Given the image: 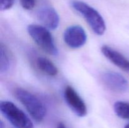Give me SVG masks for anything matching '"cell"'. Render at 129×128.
<instances>
[{"label": "cell", "instance_id": "5b68a950", "mask_svg": "<svg viewBox=\"0 0 129 128\" xmlns=\"http://www.w3.org/2000/svg\"><path fill=\"white\" fill-rule=\"evenodd\" d=\"M103 84L112 91L117 93H123L128 89V82L127 79L118 73L115 72H106L102 75Z\"/></svg>", "mask_w": 129, "mask_h": 128}, {"label": "cell", "instance_id": "8992f818", "mask_svg": "<svg viewBox=\"0 0 129 128\" xmlns=\"http://www.w3.org/2000/svg\"><path fill=\"white\" fill-rule=\"evenodd\" d=\"M64 40L66 45L71 48H79L86 43V33L81 26H71L64 31Z\"/></svg>", "mask_w": 129, "mask_h": 128}, {"label": "cell", "instance_id": "30bf717a", "mask_svg": "<svg viewBox=\"0 0 129 128\" xmlns=\"http://www.w3.org/2000/svg\"><path fill=\"white\" fill-rule=\"evenodd\" d=\"M13 61L12 54L7 46L1 43L0 46V72L6 73L11 69Z\"/></svg>", "mask_w": 129, "mask_h": 128}, {"label": "cell", "instance_id": "4fadbf2b", "mask_svg": "<svg viewBox=\"0 0 129 128\" xmlns=\"http://www.w3.org/2000/svg\"><path fill=\"white\" fill-rule=\"evenodd\" d=\"M21 5L25 10H31L35 6V0H20Z\"/></svg>", "mask_w": 129, "mask_h": 128}, {"label": "cell", "instance_id": "7c38bea8", "mask_svg": "<svg viewBox=\"0 0 129 128\" xmlns=\"http://www.w3.org/2000/svg\"><path fill=\"white\" fill-rule=\"evenodd\" d=\"M114 110L119 117L129 120V103L123 101H117L115 103Z\"/></svg>", "mask_w": 129, "mask_h": 128}, {"label": "cell", "instance_id": "277c9868", "mask_svg": "<svg viewBox=\"0 0 129 128\" xmlns=\"http://www.w3.org/2000/svg\"><path fill=\"white\" fill-rule=\"evenodd\" d=\"M0 110L3 115L16 128H34L30 118L15 104L10 101H1Z\"/></svg>", "mask_w": 129, "mask_h": 128}, {"label": "cell", "instance_id": "ba28073f", "mask_svg": "<svg viewBox=\"0 0 129 128\" xmlns=\"http://www.w3.org/2000/svg\"><path fill=\"white\" fill-rule=\"evenodd\" d=\"M38 19L49 30H55L59 25V16L51 6H46L39 9L37 13Z\"/></svg>", "mask_w": 129, "mask_h": 128}, {"label": "cell", "instance_id": "52a82bcc", "mask_svg": "<svg viewBox=\"0 0 129 128\" xmlns=\"http://www.w3.org/2000/svg\"><path fill=\"white\" fill-rule=\"evenodd\" d=\"M64 97L71 109L79 117H84L87 114L85 103L71 86H67L64 90Z\"/></svg>", "mask_w": 129, "mask_h": 128}, {"label": "cell", "instance_id": "9c48e42d", "mask_svg": "<svg viewBox=\"0 0 129 128\" xmlns=\"http://www.w3.org/2000/svg\"><path fill=\"white\" fill-rule=\"evenodd\" d=\"M102 52L115 65L129 74V60L122 53L107 45L102 46Z\"/></svg>", "mask_w": 129, "mask_h": 128}, {"label": "cell", "instance_id": "9a60e30c", "mask_svg": "<svg viewBox=\"0 0 129 128\" xmlns=\"http://www.w3.org/2000/svg\"><path fill=\"white\" fill-rule=\"evenodd\" d=\"M57 128H66V127L65 126V125H64L63 123L60 122V123H59V124H58L57 127Z\"/></svg>", "mask_w": 129, "mask_h": 128}, {"label": "cell", "instance_id": "6da1fadb", "mask_svg": "<svg viewBox=\"0 0 129 128\" xmlns=\"http://www.w3.org/2000/svg\"><path fill=\"white\" fill-rule=\"evenodd\" d=\"M71 6L86 21L94 33L102 35L106 30V25L102 15L97 10L86 3L79 0H73Z\"/></svg>", "mask_w": 129, "mask_h": 128}, {"label": "cell", "instance_id": "2e32d148", "mask_svg": "<svg viewBox=\"0 0 129 128\" xmlns=\"http://www.w3.org/2000/svg\"><path fill=\"white\" fill-rule=\"evenodd\" d=\"M124 128H129V124H127V125H126L125 126Z\"/></svg>", "mask_w": 129, "mask_h": 128}, {"label": "cell", "instance_id": "5bb4252c", "mask_svg": "<svg viewBox=\"0 0 129 128\" xmlns=\"http://www.w3.org/2000/svg\"><path fill=\"white\" fill-rule=\"evenodd\" d=\"M15 0H0V9L5 11L11 8L14 5Z\"/></svg>", "mask_w": 129, "mask_h": 128}, {"label": "cell", "instance_id": "3957f363", "mask_svg": "<svg viewBox=\"0 0 129 128\" xmlns=\"http://www.w3.org/2000/svg\"><path fill=\"white\" fill-rule=\"evenodd\" d=\"M27 31L35 42L44 51L51 55H57L58 49L48 29L43 26L31 24L28 26Z\"/></svg>", "mask_w": 129, "mask_h": 128}, {"label": "cell", "instance_id": "8fae6325", "mask_svg": "<svg viewBox=\"0 0 129 128\" xmlns=\"http://www.w3.org/2000/svg\"><path fill=\"white\" fill-rule=\"evenodd\" d=\"M37 65L38 68L49 76H55L58 74V69L55 65L45 57H39L37 60Z\"/></svg>", "mask_w": 129, "mask_h": 128}, {"label": "cell", "instance_id": "7a4b0ae2", "mask_svg": "<svg viewBox=\"0 0 129 128\" xmlns=\"http://www.w3.org/2000/svg\"><path fill=\"white\" fill-rule=\"evenodd\" d=\"M15 95L35 121L40 122L44 120L46 115V108L35 95L21 88L15 90Z\"/></svg>", "mask_w": 129, "mask_h": 128}]
</instances>
